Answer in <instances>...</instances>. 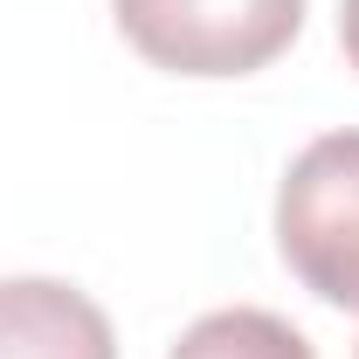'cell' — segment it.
<instances>
[{
    "mask_svg": "<svg viewBox=\"0 0 359 359\" xmlns=\"http://www.w3.org/2000/svg\"><path fill=\"white\" fill-rule=\"evenodd\" d=\"M166 359H318L311 339L276 311L235 304V311H208L180 332V346Z\"/></svg>",
    "mask_w": 359,
    "mask_h": 359,
    "instance_id": "4",
    "label": "cell"
},
{
    "mask_svg": "<svg viewBox=\"0 0 359 359\" xmlns=\"http://www.w3.org/2000/svg\"><path fill=\"white\" fill-rule=\"evenodd\" d=\"M118 35L173 76H249L304 28V0H111Z\"/></svg>",
    "mask_w": 359,
    "mask_h": 359,
    "instance_id": "2",
    "label": "cell"
},
{
    "mask_svg": "<svg viewBox=\"0 0 359 359\" xmlns=\"http://www.w3.org/2000/svg\"><path fill=\"white\" fill-rule=\"evenodd\" d=\"M339 48H346V62L359 69V0H339Z\"/></svg>",
    "mask_w": 359,
    "mask_h": 359,
    "instance_id": "5",
    "label": "cell"
},
{
    "mask_svg": "<svg viewBox=\"0 0 359 359\" xmlns=\"http://www.w3.org/2000/svg\"><path fill=\"white\" fill-rule=\"evenodd\" d=\"M0 359H118L111 318L62 276H0Z\"/></svg>",
    "mask_w": 359,
    "mask_h": 359,
    "instance_id": "3",
    "label": "cell"
},
{
    "mask_svg": "<svg viewBox=\"0 0 359 359\" xmlns=\"http://www.w3.org/2000/svg\"><path fill=\"white\" fill-rule=\"evenodd\" d=\"M353 359H359V346H353Z\"/></svg>",
    "mask_w": 359,
    "mask_h": 359,
    "instance_id": "6",
    "label": "cell"
},
{
    "mask_svg": "<svg viewBox=\"0 0 359 359\" xmlns=\"http://www.w3.org/2000/svg\"><path fill=\"white\" fill-rule=\"evenodd\" d=\"M276 256L311 297L359 311V132H325L290 159L276 187Z\"/></svg>",
    "mask_w": 359,
    "mask_h": 359,
    "instance_id": "1",
    "label": "cell"
}]
</instances>
